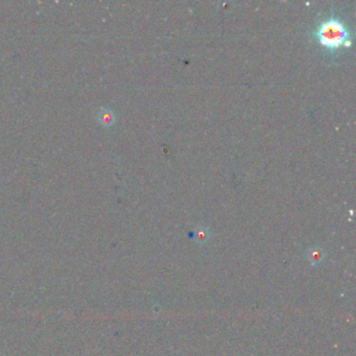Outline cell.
<instances>
[{
	"instance_id": "4",
	"label": "cell",
	"mask_w": 356,
	"mask_h": 356,
	"mask_svg": "<svg viewBox=\"0 0 356 356\" xmlns=\"http://www.w3.org/2000/svg\"><path fill=\"white\" fill-rule=\"evenodd\" d=\"M324 257V253L321 249L318 248H312L308 253V258L312 263H318L321 261Z\"/></svg>"
},
{
	"instance_id": "2",
	"label": "cell",
	"mask_w": 356,
	"mask_h": 356,
	"mask_svg": "<svg viewBox=\"0 0 356 356\" xmlns=\"http://www.w3.org/2000/svg\"><path fill=\"white\" fill-rule=\"evenodd\" d=\"M98 120L104 126H111L115 122V116L111 110L104 109L98 114Z\"/></svg>"
},
{
	"instance_id": "3",
	"label": "cell",
	"mask_w": 356,
	"mask_h": 356,
	"mask_svg": "<svg viewBox=\"0 0 356 356\" xmlns=\"http://www.w3.org/2000/svg\"><path fill=\"white\" fill-rule=\"evenodd\" d=\"M194 238L200 244H204L209 238V231L206 228L200 227L194 232Z\"/></svg>"
},
{
	"instance_id": "1",
	"label": "cell",
	"mask_w": 356,
	"mask_h": 356,
	"mask_svg": "<svg viewBox=\"0 0 356 356\" xmlns=\"http://www.w3.org/2000/svg\"><path fill=\"white\" fill-rule=\"evenodd\" d=\"M311 36L328 58L338 55L352 43L350 28L340 18L333 15L320 21L313 28Z\"/></svg>"
}]
</instances>
